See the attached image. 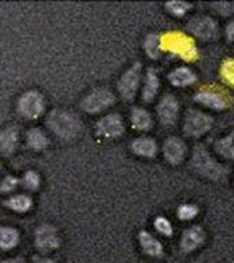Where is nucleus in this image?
Segmentation results:
<instances>
[{"label":"nucleus","instance_id":"nucleus-1","mask_svg":"<svg viewBox=\"0 0 234 263\" xmlns=\"http://www.w3.org/2000/svg\"><path fill=\"white\" fill-rule=\"evenodd\" d=\"M47 126L61 139L70 141L76 138L81 131V123L76 115L68 111L54 109L47 116Z\"/></svg>","mask_w":234,"mask_h":263},{"label":"nucleus","instance_id":"nucleus-2","mask_svg":"<svg viewBox=\"0 0 234 263\" xmlns=\"http://www.w3.org/2000/svg\"><path fill=\"white\" fill-rule=\"evenodd\" d=\"M160 49L178 54L183 58L184 61H194L198 57L194 41L191 40L190 36L178 33V31L164 34L160 38Z\"/></svg>","mask_w":234,"mask_h":263},{"label":"nucleus","instance_id":"nucleus-3","mask_svg":"<svg viewBox=\"0 0 234 263\" xmlns=\"http://www.w3.org/2000/svg\"><path fill=\"white\" fill-rule=\"evenodd\" d=\"M191 165L199 174L207 177L210 180H221L227 174V170L222 165L211 158V155L203 147H197L194 150Z\"/></svg>","mask_w":234,"mask_h":263},{"label":"nucleus","instance_id":"nucleus-4","mask_svg":"<svg viewBox=\"0 0 234 263\" xmlns=\"http://www.w3.org/2000/svg\"><path fill=\"white\" fill-rule=\"evenodd\" d=\"M45 109L44 96L36 90H29L23 93L18 101V111L26 119H36Z\"/></svg>","mask_w":234,"mask_h":263},{"label":"nucleus","instance_id":"nucleus-5","mask_svg":"<svg viewBox=\"0 0 234 263\" xmlns=\"http://www.w3.org/2000/svg\"><path fill=\"white\" fill-rule=\"evenodd\" d=\"M113 103H115V95L109 89L100 88V89H94L88 96H85L81 103V107L88 114H98V112L109 108L111 105H113Z\"/></svg>","mask_w":234,"mask_h":263},{"label":"nucleus","instance_id":"nucleus-6","mask_svg":"<svg viewBox=\"0 0 234 263\" xmlns=\"http://www.w3.org/2000/svg\"><path fill=\"white\" fill-rule=\"evenodd\" d=\"M140 64H135L120 79L117 88H119L120 95L125 100H134V98L136 96L137 88H139V84H140Z\"/></svg>","mask_w":234,"mask_h":263},{"label":"nucleus","instance_id":"nucleus-7","mask_svg":"<svg viewBox=\"0 0 234 263\" xmlns=\"http://www.w3.org/2000/svg\"><path fill=\"white\" fill-rule=\"evenodd\" d=\"M96 131L100 137L108 138V139L119 138L124 133V122L120 115L109 114L96 123Z\"/></svg>","mask_w":234,"mask_h":263},{"label":"nucleus","instance_id":"nucleus-8","mask_svg":"<svg viewBox=\"0 0 234 263\" xmlns=\"http://www.w3.org/2000/svg\"><path fill=\"white\" fill-rule=\"evenodd\" d=\"M211 118L199 111H190L184 120V133L190 137H201L211 128Z\"/></svg>","mask_w":234,"mask_h":263},{"label":"nucleus","instance_id":"nucleus-9","mask_svg":"<svg viewBox=\"0 0 234 263\" xmlns=\"http://www.w3.org/2000/svg\"><path fill=\"white\" fill-rule=\"evenodd\" d=\"M187 29L195 36L205 41L212 40L218 35V26L216 21L209 16H195L188 22Z\"/></svg>","mask_w":234,"mask_h":263},{"label":"nucleus","instance_id":"nucleus-10","mask_svg":"<svg viewBox=\"0 0 234 263\" xmlns=\"http://www.w3.org/2000/svg\"><path fill=\"white\" fill-rule=\"evenodd\" d=\"M221 89H210L205 88L201 92L195 95V101H198L199 104H203L206 107L212 109H223L230 105V98L229 95L220 92Z\"/></svg>","mask_w":234,"mask_h":263},{"label":"nucleus","instance_id":"nucleus-11","mask_svg":"<svg viewBox=\"0 0 234 263\" xmlns=\"http://www.w3.org/2000/svg\"><path fill=\"white\" fill-rule=\"evenodd\" d=\"M35 243L40 250L57 249L59 246V239H58L55 228L49 224L40 226L35 232Z\"/></svg>","mask_w":234,"mask_h":263},{"label":"nucleus","instance_id":"nucleus-12","mask_svg":"<svg viewBox=\"0 0 234 263\" xmlns=\"http://www.w3.org/2000/svg\"><path fill=\"white\" fill-rule=\"evenodd\" d=\"M158 116L163 124H174L178 118V101L177 99L167 95L162 99L158 105Z\"/></svg>","mask_w":234,"mask_h":263},{"label":"nucleus","instance_id":"nucleus-13","mask_svg":"<svg viewBox=\"0 0 234 263\" xmlns=\"http://www.w3.org/2000/svg\"><path fill=\"white\" fill-rule=\"evenodd\" d=\"M163 153H164V157H166L169 163L178 165V163L183 161L184 154H186V147H184L183 142L178 139V138H168L164 142Z\"/></svg>","mask_w":234,"mask_h":263},{"label":"nucleus","instance_id":"nucleus-14","mask_svg":"<svg viewBox=\"0 0 234 263\" xmlns=\"http://www.w3.org/2000/svg\"><path fill=\"white\" fill-rule=\"evenodd\" d=\"M203 241H205V231L201 227H193L183 232L180 247L184 252H191L203 245Z\"/></svg>","mask_w":234,"mask_h":263},{"label":"nucleus","instance_id":"nucleus-15","mask_svg":"<svg viewBox=\"0 0 234 263\" xmlns=\"http://www.w3.org/2000/svg\"><path fill=\"white\" fill-rule=\"evenodd\" d=\"M18 143V130L15 127H7L0 133V153L10 155L14 153Z\"/></svg>","mask_w":234,"mask_h":263},{"label":"nucleus","instance_id":"nucleus-16","mask_svg":"<svg viewBox=\"0 0 234 263\" xmlns=\"http://www.w3.org/2000/svg\"><path fill=\"white\" fill-rule=\"evenodd\" d=\"M139 240L140 245L144 250L145 254L151 256H162L163 255V246L160 245V241L155 239L150 232L147 231H141L139 234Z\"/></svg>","mask_w":234,"mask_h":263},{"label":"nucleus","instance_id":"nucleus-17","mask_svg":"<svg viewBox=\"0 0 234 263\" xmlns=\"http://www.w3.org/2000/svg\"><path fill=\"white\" fill-rule=\"evenodd\" d=\"M132 150L136 155L152 158L156 154V143L151 138H137L132 142Z\"/></svg>","mask_w":234,"mask_h":263},{"label":"nucleus","instance_id":"nucleus-18","mask_svg":"<svg viewBox=\"0 0 234 263\" xmlns=\"http://www.w3.org/2000/svg\"><path fill=\"white\" fill-rule=\"evenodd\" d=\"M159 89V79L158 74L154 69H148L145 74L144 89H143V100L145 103H151L156 98Z\"/></svg>","mask_w":234,"mask_h":263},{"label":"nucleus","instance_id":"nucleus-19","mask_svg":"<svg viewBox=\"0 0 234 263\" xmlns=\"http://www.w3.org/2000/svg\"><path fill=\"white\" fill-rule=\"evenodd\" d=\"M168 80L175 87H187L195 83L197 76L188 68H177L168 74Z\"/></svg>","mask_w":234,"mask_h":263},{"label":"nucleus","instance_id":"nucleus-20","mask_svg":"<svg viewBox=\"0 0 234 263\" xmlns=\"http://www.w3.org/2000/svg\"><path fill=\"white\" fill-rule=\"evenodd\" d=\"M131 120L135 128L140 131H147L152 127L151 115L143 108H134L131 114Z\"/></svg>","mask_w":234,"mask_h":263},{"label":"nucleus","instance_id":"nucleus-21","mask_svg":"<svg viewBox=\"0 0 234 263\" xmlns=\"http://www.w3.org/2000/svg\"><path fill=\"white\" fill-rule=\"evenodd\" d=\"M19 235L16 230L10 227H0V247L4 250L14 249L18 245Z\"/></svg>","mask_w":234,"mask_h":263},{"label":"nucleus","instance_id":"nucleus-22","mask_svg":"<svg viewBox=\"0 0 234 263\" xmlns=\"http://www.w3.org/2000/svg\"><path fill=\"white\" fill-rule=\"evenodd\" d=\"M4 205L15 211V212H27L33 206V201H31V198L29 196L18 195L7 200V201L4 202Z\"/></svg>","mask_w":234,"mask_h":263},{"label":"nucleus","instance_id":"nucleus-23","mask_svg":"<svg viewBox=\"0 0 234 263\" xmlns=\"http://www.w3.org/2000/svg\"><path fill=\"white\" fill-rule=\"evenodd\" d=\"M27 143L34 150H42L49 144V139H47L44 131L33 128L27 133Z\"/></svg>","mask_w":234,"mask_h":263},{"label":"nucleus","instance_id":"nucleus-24","mask_svg":"<svg viewBox=\"0 0 234 263\" xmlns=\"http://www.w3.org/2000/svg\"><path fill=\"white\" fill-rule=\"evenodd\" d=\"M217 153L227 159H234V138L233 135L223 138L216 144Z\"/></svg>","mask_w":234,"mask_h":263},{"label":"nucleus","instance_id":"nucleus-25","mask_svg":"<svg viewBox=\"0 0 234 263\" xmlns=\"http://www.w3.org/2000/svg\"><path fill=\"white\" fill-rule=\"evenodd\" d=\"M144 47L145 53H147L152 60L159 58V54H160V40H159L158 35H155V34L148 35L147 40H145L144 42Z\"/></svg>","mask_w":234,"mask_h":263},{"label":"nucleus","instance_id":"nucleus-26","mask_svg":"<svg viewBox=\"0 0 234 263\" xmlns=\"http://www.w3.org/2000/svg\"><path fill=\"white\" fill-rule=\"evenodd\" d=\"M166 8L174 15V16H183V15L191 8V4L186 3V2L174 0V2L166 3Z\"/></svg>","mask_w":234,"mask_h":263},{"label":"nucleus","instance_id":"nucleus-27","mask_svg":"<svg viewBox=\"0 0 234 263\" xmlns=\"http://www.w3.org/2000/svg\"><path fill=\"white\" fill-rule=\"evenodd\" d=\"M221 74L225 79L227 84H230L231 87H234V60L229 58L222 64L221 68Z\"/></svg>","mask_w":234,"mask_h":263},{"label":"nucleus","instance_id":"nucleus-28","mask_svg":"<svg viewBox=\"0 0 234 263\" xmlns=\"http://www.w3.org/2000/svg\"><path fill=\"white\" fill-rule=\"evenodd\" d=\"M22 184L23 186L30 189V191H36L40 184L39 176H38V173L33 172V170H31V172H27V173L25 174V177H23Z\"/></svg>","mask_w":234,"mask_h":263},{"label":"nucleus","instance_id":"nucleus-29","mask_svg":"<svg viewBox=\"0 0 234 263\" xmlns=\"http://www.w3.org/2000/svg\"><path fill=\"white\" fill-rule=\"evenodd\" d=\"M198 215V208L191 204H184L178 208V216L182 220H191Z\"/></svg>","mask_w":234,"mask_h":263},{"label":"nucleus","instance_id":"nucleus-30","mask_svg":"<svg viewBox=\"0 0 234 263\" xmlns=\"http://www.w3.org/2000/svg\"><path fill=\"white\" fill-rule=\"evenodd\" d=\"M155 228L160 234L166 235V236H171L173 235V226H171V223H169L166 217H158L155 220Z\"/></svg>","mask_w":234,"mask_h":263},{"label":"nucleus","instance_id":"nucleus-31","mask_svg":"<svg viewBox=\"0 0 234 263\" xmlns=\"http://www.w3.org/2000/svg\"><path fill=\"white\" fill-rule=\"evenodd\" d=\"M212 8L221 15H233L234 14V2H218V3H212Z\"/></svg>","mask_w":234,"mask_h":263},{"label":"nucleus","instance_id":"nucleus-32","mask_svg":"<svg viewBox=\"0 0 234 263\" xmlns=\"http://www.w3.org/2000/svg\"><path fill=\"white\" fill-rule=\"evenodd\" d=\"M16 186H18V180L12 176H7L0 182V192L2 193H8V192L14 191Z\"/></svg>","mask_w":234,"mask_h":263},{"label":"nucleus","instance_id":"nucleus-33","mask_svg":"<svg viewBox=\"0 0 234 263\" xmlns=\"http://www.w3.org/2000/svg\"><path fill=\"white\" fill-rule=\"evenodd\" d=\"M226 36L229 41H234V21L226 27Z\"/></svg>","mask_w":234,"mask_h":263},{"label":"nucleus","instance_id":"nucleus-34","mask_svg":"<svg viewBox=\"0 0 234 263\" xmlns=\"http://www.w3.org/2000/svg\"><path fill=\"white\" fill-rule=\"evenodd\" d=\"M2 263H25L23 259H19V258H15V259H7V260H3Z\"/></svg>","mask_w":234,"mask_h":263},{"label":"nucleus","instance_id":"nucleus-35","mask_svg":"<svg viewBox=\"0 0 234 263\" xmlns=\"http://www.w3.org/2000/svg\"><path fill=\"white\" fill-rule=\"evenodd\" d=\"M38 263H57V262H55V260H53V259H44V260H39Z\"/></svg>","mask_w":234,"mask_h":263}]
</instances>
